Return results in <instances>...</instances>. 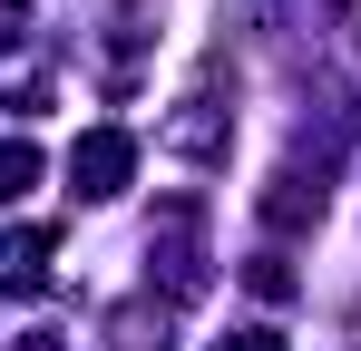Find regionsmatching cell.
Returning <instances> with one entry per match:
<instances>
[{
  "label": "cell",
  "instance_id": "2",
  "mask_svg": "<svg viewBox=\"0 0 361 351\" xmlns=\"http://www.w3.org/2000/svg\"><path fill=\"white\" fill-rule=\"evenodd\" d=\"M127 176H137V137L127 127H88L68 147V185L78 195H127Z\"/></svg>",
  "mask_w": 361,
  "mask_h": 351
},
{
  "label": "cell",
  "instance_id": "1",
  "mask_svg": "<svg viewBox=\"0 0 361 351\" xmlns=\"http://www.w3.org/2000/svg\"><path fill=\"white\" fill-rule=\"evenodd\" d=\"M157 147H166V156H185V166H215V156L235 147V108H225V58H205V78L185 88L176 108H166Z\"/></svg>",
  "mask_w": 361,
  "mask_h": 351
},
{
  "label": "cell",
  "instance_id": "7",
  "mask_svg": "<svg viewBox=\"0 0 361 351\" xmlns=\"http://www.w3.org/2000/svg\"><path fill=\"white\" fill-rule=\"evenodd\" d=\"M215 351H283V332H274V322H235Z\"/></svg>",
  "mask_w": 361,
  "mask_h": 351
},
{
  "label": "cell",
  "instance_id": "5",
  "mask_svg": "<svg viewBox=\"0 0 361 351\" xmlns=\"http://www.w3.org/2000/svg\"><path fill=\"white\" fill-rule=\"evenodd\" d=\"M30 185H39V147L10 137V147H0V195H30Z\"/></svg>",
  "mask_w": 361,
  "mask_h": 351
},
{
  "label": "cell",
  "instance_id": "8",
  "mask_svg": "<svg viewBox=\"0 0 361 351\" xmlns=\"http://www.w3.org/2000/svg\"><path fill=\"white\" fill-rule=\"evenodd\" d=\"M20 351H59V332H30V342H20Z\"/></svg>",
  "mask_w": 361,
  "mask_h": 351
},
{
  "label": "cell",
  "instance_id": "4",
  "mask_svg": "<svg viewBox=\"0 0 361 351\" xmlns=\"http://www.w3.org/2000/svg\"><path fill=\"white\" fill-rule=\"evenodd\" d=\"M0 264H10V283H20V292H39V283H49V225H20Z\"/></svg>",
  "mask_w": 361,
  "mask_h": 351
},
{
  "label": "cell",
  "instance_id": "6",
  "mask_svg": "<svg viewBox=\"0 0 361 351\" xmlns=\"http://www.w3.org/2000/svg\"><path fill=\"white\" fill-rule=\"evenodd\" d=\"M244 283L264 292V302H293V264H283V254H254V264H244Z\"/></svg>",
  "mask_w": 361,
  "mask_h": 351
},
{
  "label": "cell",
  "instance_id": "3",
  "mask_svg": "<svg viewBox=\"0 0 361 351\" xmlns=\"http://www.w3.org/2000/svg\"><path fill=\"white\" fill-rule=\"evenodd\" d=\"M264 225H274V234H302V225H322V176L283 166L274 185H264Z\"/></svg>",
  "mask_w": 361,
  "mask_h": 351
}]
</instances>
